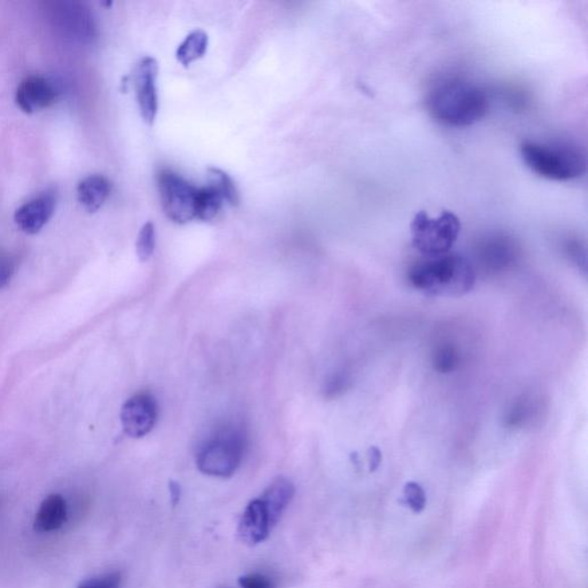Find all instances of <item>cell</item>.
<instances>
[{
	"instance_id": "cell-19",
	"label": "cell",
	"mask_w": 588,
	"mask_h": 588,
	"mask_svg": "<svg viewBox=\"0 0 588 588\" xmlns=\"http://www.w3.org/2000/svg\"><path fill=\"white\" fill-rule=\"evenodd\" d=\"M460 363V355L453 346H443L435 355V368L441 374L453 373Z\"/></svg>"
},
{
	"instance_id": "cell-2",
	"label": "cell",
	"mask_w": 588,
	"mask_h": 588,
	"mask_svg": "<svg viewBox=\"0 0 588 588\" xmlns=\"http://www.w3.org/2000/svg\"><path fill=\"white\" fill-rule=\"evenodd\" d=\"M410 284L435 297H461L472 290L476 271L471 262L456 254L425 256L410 267Z\"/></svg>"
},
{
	"instance_id": "cell-6",
	"label": "cell",
	"mask_w": 588,
	"mask_h": 588,
	"mask_svg": "<svg viewBox=\"0 0 588 588\" xmlns=\"http://www.w3.org/2000/svg\"><path fill=\"white\" fill-rule=\"evenodd\" d=\"M161 206L173 222L184 224L196 219L198 188L179 173L163 171L157 177Z\"/></svg>"
},
{
	"instance_id": "cell-14",
	"label": "cell",
	"mask_w": 588,
	"mask_h": 588,
	"mask_svg": "<svg viewBox=\"0 0 588 588\" xmlns=\"http://www.w3.org/2000/svg\"><path fill=\"white\" fill-rule=\"evenodd\" d=\"M67 520V504L62 495H50L39 506L34 520V530L47 534L59 530Z\"/></svg>"
},
{
	"instance_id": "cell-15",
	"label": "cell",
	"mask_w": 588,
	"mask_h": 588,
	"mask_svg": "<svg viewBox=\"0 0 588 588\" xmlns=\"http://www.w3.org/2000/svg\"><path fill=\"white\" fill-rule=\"evenodd\" d=\"M208 36L203 30H195L185 37L176 51V59L181 65L189 67L207 52Z\"/></svg>"
},
{
	"instance_id": "cell-24",
	"label": "cell",
	"mask_w": 588,
	"mask_h": 588,
	"mask_svg": "<svg viewBox=\"0 0 588 588\" xmlns=\"http://www.w3.org/2000/svg\"><path fill=\"white\" fill-rule=\"evenodd\" d=\"M13 272L14 270L11 263L0 262V290L9 286Z\"/></svg>"
},
{
	"instance_id": "cell-23",
	"label": "cell",
	"mask_w": 588,
	"mask_h": 588,
	"mask_svg": "<svg viewBox=\"0 0 588 588\" xmlns=\"http://www.w3.org/2000/svg\"><path fill=\"white\" fill-rule=\"evenodd\" d=\"M406 495L412 503L413 506H422L424 503V493L422 488L415 483H410L406 487Z\"/></svg>"
},
{
	"instance_id": "cell-4",
	"label": "cell",
	"mask_w": 588,
	"mask_h": 588,
	"mask_svg": "<svg viewBox=\"0 0 588 588\" xmlns=\"http://www.w3.org/2000/svg\"><path fill=\"white\" fill-rule=\"evenodd\" d=\"M245 441L236 429H223L212 436L197 453V467L205 475L228 479L242 464Z\"/></svg>"
},
{
	"instance_id": "cell-13",
	"label": "cell",
	"mask_w": 588,
	"mask_h": 588,
	"mask_svg": "<svg viewBox=\"0 0 588 588\" xmlns=\"http://www.w3.org/2000/svg\"><path fill=\"white\" fill-rule=\"evenodd\" d=\"M77 200L81 206L89 213H96L104 206L112 192V183L108 177L90 175L77 185Z\"/></svg>"
},
{
	"instance_id": "cell-26",
	"label": "cell",
	"mask_w": 588,
	"mask_h": 588,
	"mask_svg": "<svg viewBox=\"0 0 588 588\" xmlns=\"http://www.w3.org/2000/svg\"><path fill=\"white\" fill-rule=\"evenodd\" d=\"M381 462H382V454L380 449H378L377 447L371 448L370 464H371V468H373V471L378 468V465H380Z\"/></svg>"
},
{
	"instance_id": "cell-17",
	"label": "cell",
	"mask_w": 588,
	"mask_h": 588,
	"mask_svg": "<svg viewBox=\"0 0 588 588\" xmlns=\"http://www.w3.org/2000/svg\"><path fill=\"white\" fill-rule=\"evenodd\" d=\"M208 187L214 189L222 197L226 203L237 205L239 201L238 191H237L234 181L227 173L219 168H209L207 171Z\"/></svg>"
},
{
	"instance_id": "cell-22",
	"label": "cell",
	"mask_w": 588,
	"mask_h": 588,
	"mask_svg": "<svg viewBox=\"0 0 588 588\" xmlns=\"http://www.w3.org/2000/svg\"><path fill=\"white\" fill-rule=\"evenodd\" d=\"M530 415V409H528V404L520 401L519 404L514 406V408L511 409L507 416V425L508 426H520L524 423V421Z\"/></svg>"
},
{
	"instance_id": "cell-16",
	"label": "cell",
	"mask_w": 588,
	"mask_h": 588,
	"mask_svg": "<svg viewBox=\"0 0 588 588\" xmlns=\"http://www.w3.org/2000/svg\"><path fill=\"white\" fill-rule=\"evenodd\" d=\"M226 201L211 187L198 188L197 195L196 219L211 221L219 214Z\"/></svg>"
},
{
	"instance_id": "cell-21",
	"label": "cell",
	"mask_w": 588,
	"mask_h": 588,
	"mask_svg": "<svg viewBox=\"0 0 588 588\" xmlns=\"http://www.w3.org/2000/svg\"><path fill=\"white\" fill-rule=\"evenodd\" d=\"M239 585L242 588H274V583L263 574H248L239 578Z\"/></svg>"
},
{
	"instance_id": "cell-8",
	"label": "cell",
	"mask_w": 588,
	"mask_h": 588,
	"mask_svg": "<svg viewBox=\"0 0 588 588\" xmlns=\"http://www.w3.org/2000/svg\"><path fill=\"white\" fill-rule=\"evenodd\" d=\"M120 417L125 435L136 439L149 435L157 420L156 399L148 393L136 394L122 406Z\"/></svg>"
},
{
	"instance_id": "cell-3",
	"label": "cell",
	"mask_w": 588,
	"mask_h": 588,
	"mask_svg": "<svg viewBox=\"0 0 588 588\" xmlns=\"http://www.w3.org/2000/svg\"><path fill=\"white\" fill-rule=\"evenodd\" d=\"M520 156L528 169L547 180L574 181L586 172L585 154L577 146L563 141H525Z\"/></svg>"
},
{
	"instance_id": "cell-1",
	"label": "cell",
	"mask_w": 588,
	"mask_h": 588,
	"mask_svg": "<svg viewBox=\"0 0 588 588\" xmlns=\"http://www.w3.org/2000/svg\"><path fill=\"white\" fill-rule=\"evenodd\" d=\"M425 104L430 116L440 125L465 128L487 116L488 98L475 83L451 77L433 85Z\"/></svg>"
},
{
	"instance_id": "cell-7",
	"label": "cell",
	"mask_w": 588,
	"mask_h": 588,
	"mask_svg": "<svg viewBox=\"0 0 588 588\" xmlns=\"http://www.w3.org/2000/svg\"><path fill=\"white\" fill-rule=\"evenodd\" d=\"M281 517L282 515L271 506L270 501H267L264 496L262 495L252 500L245 508L242 519H240L239 538L250 546L264 542Z\"/></svg>"
},
{
	"instance_id": "cell-18",
	"label": "cell",
	"mask_w": 588,
	"mask_h": 588,
	"mask_svg": "<svg viewBox=\"0 0 588 588\" xmlns=\"http://www.w3.org/2000/svg\"><path fill=\"white\" fill-rule=\"evenodd\" d=\"M156 248V228L152 222L145 223L137 237L136 252L141 262H148Z\"/></svg>"
},
{
	"instance_id": "cell-10",
	"label": "cell",
	"mask_w": 588,
	"mask_h": 588,
	"mask_svg": "<svg viewBox=\"0 0 588 588\" xmlns=\"http://www.w3.org/2000/svg\"><path fill=\"white\" fill-rule=\"evenodd\" d=\"M57 206L53 191L47 190L21 205L14 213V222L27 235H36L49 223Z\"/></svg>"
},
{
	"instance_id": "cell-25",
	"label": "cell",
	"mask_w": 588,
	"mask_h": 588,
	"mask_svg": "<svg viewBox=\"0 0 588 588\" xmlns=\"http://www.w3.org/2000/svg\"><path fill=\"white\" fill-rule=\"evenodd\" d=\"M347 380L344 376H335L333 381L329 383L327 392L338 393L346 389Z\"/></svg>"
},
{
	"instance_id": "cell-11",
	"label": "cell",
	"mask_w": 588,
	"mask_h": 588,
	"mask_svg": "<svg viewBox=\"0 0 588 588\" xmlns=\"http://www.w3.org/2000/svg\"><path fill=\"white\" fill-rule=\"evenodd\" d=\"M58 97L52 82L42 77L25 78L18 86L15 101L19 109L27 114L50 108Z\"/></svg>"
},
{
	"instance_id": "cell-12",
	"label": "cell",
	"mask_w": 588,
	"mask_h": 588,
	"mask_svg": "<svg viewBox=\"0 0 588 588\" xmlns=\"http://www.w3.org/2000/svg\"><path fill=\"white\" fill-rule=\"evenodd\" d=\"M517 254L519 250L514 240L504 235L487 237L479 250L481 262L493 270H501L511 266L516 262Z\"/></svg>"
},
{
	"instance_id": "cell-5",
	"label": "cell",
	"mask_w": 588,
	"mask_h": 588,
	"mask_svg": "<svg viewBox=\"0 0 588 588\" xmlns=\"http://www.w3.org/2000/svg\"><path fill=\"white\" fill-rule=\"evenodd\" d=\"M414 247L424 256L449 254L461 232V221L452 212L429 216L418 212L410 224Z\"/></svg>"
},
{
	"instance_id": "cell-20",
	"label": "cell",
	"mask_w": 588,
	"mask_h": 588,
	"mask_svg": "<svg viewBox=\"0 0 588 588\" xmlns=\"http://www.w3.org/2000/svg\"><path fill=\"white\" fill-rule=\"evenodd\" d=\"M122 576L120 572H109V574L96 576L83 582L77 588H120Z\"/></svg>"
},
{
	"instance_id": "cell-9",
	"label": "cell",
	"mask_w": 588,
	"mask_h": 588,
	"mask_svg": "<svg viewBox=\"0 0 588 588\" xmlns=\"http://www.w3.org/2000/svg\"><path fill=\"white\" fill-rule=\"evenodd\" d=\"M159 66L156 59L145 57L136 65L133 72L138 108L146 125H152L157 114V78Z\"/></svg>"
}]
</instances>
